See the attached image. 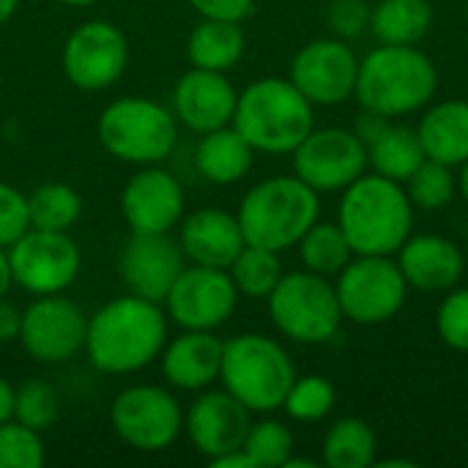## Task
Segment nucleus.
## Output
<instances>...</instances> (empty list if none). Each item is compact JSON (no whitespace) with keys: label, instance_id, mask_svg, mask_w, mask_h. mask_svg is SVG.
<instances>
[{"label":"nucleus","instance_id":"f257e3e1","mask_svg":"<svg viewBox=\"0 0 468 468\" xmlns=\"http://www.w3.org/2000/svg\"><path fill=\"white\" fill-rule=\"evenodd\" d=\"M167 315L159 302L126 293L88 318L85 354L99 373L132 376L159 359L167 343Z\"/></svg>","mask_w":468,"mask_h":468},{"label":"nucleus","instance_id":"f03ea898","mask_svg":"<svg viewBox=\"0 0 468 468\" xmlns=\"http://www.w3.org/2000/svg\"><path fill=\"white\" fill-rule=\"evenodd\" d=\"M439 66L420 44H378L359 60L354 99L381 118L422 112L439 93Z\"/></svg>","mask_w":468,"mask_h":468},{"label":"nucleus","instance_id":"7ed1b4c3","mask_svg":"<svg viewBox=\"0 0 468 468\" xmlns=\"http://www.w3.org/2000/svg\"><path fill=\"white\" fill-rule=\"evenodd\" d=\"M414 211L400 181L367 170L340 192L337 222L354 255H395L414 233Z\"/></svg>","mask_w":468,"mask_h":468},{"label":"nucleus","instance_id":"20e7f679","mask_svg":"<svg viewBox=\"0 0 468 468\" xmlns=\"http://www.w3.org/2000/svg\"><path fill=\"white\" fill-rule=\"evenodd\" d=\"M233 126L255 154L285 156L315 129V107L288 77H263L239 90Z\"/></svg>","mask_w":468,"mask_h":468},{"label":"nucleus","instance_id":"39448f33","mask_svg":"<svg viewBox=\"0 0 468 468\" xmlns=\"http://www.w3.org/2000/svg\"><path fill=\"white\" fill-rule=\"evenodd\" d=\"M236 217L247 244L285 252L321 219V195L293 173L271 176L247 189Z\"/></svg>","mask_w":468,"mask_h":468},{"label":"nucleus","instance_id":"423d86ee","mask_svg":"<svg viewBox=\"0 0 468 468\" xmlns=\"http://www.w3.org/2000/svg\"><path fill=\"white\" fill-rule=\"evenodd\" d=\"M296 378V365L282 343L266 335H236L225 340L219 384L252 414H274Z\"/></svg>","mask_w":468,"mask_h":468},{"label":"nucleus","instance_id":"0eeeda50","mask_svg":"<svg viewBox=\"0 0 468 468\" xmlns=\"http://www.w3.org/2000/svg\"><path fill=\"white\" fill-rule=\"evenodd\" d=\"M101 148L134 167L162 165L178 143V121L173 110L145 96L110 101L96 123Z\"/></svg>","mask_w":468,"mask_h":468},{"label":"nucleus","instance_id":"6e6552de","mask_svg":"<svg viewBox=\"0 0 468 468\" xmlns=\"http://www.w3.org/2000/svg\"><path fill=\"white\" fill-rule=\"evenodd\" d=\"M266 304L274 329L299 346L329 343L346 321L335 282L307 269L282 274Z\"/></svg>","mask_w":468,"mask_h":468},{"label":"nucleus","instance_id":"1a4fd4ad","mask_svg":"<svg viewBox=\"0 0 468 468\" xmlns=\"http://www.w3.org/2000/svg\"><path fill=\"white\" fill-rule=\"evenodd\" d=\"M343 318L356 326L392 321L409 299V282L395 255H354L335 277Z\"/></svg>","mask_w":468,"mask_h":468},{"label":"nucleus","instance_id":"9d476101","mask_svg":"<svg viewBox=\"0 0 468 468\" xmlns=\"http://www.w3.org/2000/svg\"><path fill=\"white\" fill-rule=\"evenodd\" d=\"M110 425L126 447L137 452H165L184 433V411L170 389L134 384L115 395Z\"/></svg>","mask_w":468,"mask_h":468},{"label":"nucleus","instance_id":"9b49d317","mask_svg":"<svg viewBox=\"0 0 468 468\" xmlns=\"http://www.w3.org/2000/svg\"><path fill=\"white\" fill-rule=\"evenodd\" d=\"M293 176H299L318 195H335L367 173L365 140L346 126L313 129L293 148Z\"/></svg>","mask_w":468,"mask_h":468},{"label":"nucleus","instance_id":"f8f14e48","mask_svg":"<svg viewBox=\"0 0 468 468\" xmlns=\"http://www.w3.org/2000/svg\"><path fill=\"white\" fill-rule=\"evenodd\" d=\"M8 263L14 285H19L30 296H49L66 293L74 285L82 255L69 233L27 228L8 247Z\"/></svg>","mask_w":468,"mask_h":468},{"label":"nucleus","instance_id":"ddd939ff","mask_svg":"<svg viewBox=\"0 0 468 468\" xmlns=\"http://www.w3.org/2000/svg\"><path fill=\"white\" fill-rule=\"evenodd\" d=\"M239 299L241 296L228 269L186 263V269L176 277L167 296L162 299V307L167 321L178 329L217 332L233 318Z\"/></svg>","mask_w":468,"mask_h":468},{"label":"nucleus","instance_id":"4468645a","mask_svg":"<svg viewBox=\"0 0 468 468\" xmlns=\"http://www.w3.org/2000/svg\"><path fill=\"white\" fill-rule=\"evenodd\" d=\"M359 60L362 58L346 38H313L293 55L288 80L307 96L313 107H337L354 99Z\"/></svg>","mask_w":468,"mask_h":468},{"label":"nucleus","instance_id":"2eb2a0df","mask_svg":"<svg viewBox=\"0 0 468 468\" xmlns=\"http://www.w3.org/2000/svg\"><path fill=\"white\" fill-rule=\"evenodd\" d=\"M60 63L74 88L104 90L115 85L129 66V38L107 19H88L69 33Z\"/></svg>","mask_w":468,"mask_h":468},{"label":"nucleus","instance_id":"dca6fc26","mask_svg":"<svg viewBox=\"0 0 468 468\" xmlns=\"http://www.w3.org/2000/svg\"><path fill=\"white\" fill-rule=\"evenodd\" d=\"M88 315L63 293L33 296L22 310L19 343L25 354L41 365H63L85 351Z\"/></svg>","mask_w":468,"mask_h":468},{"label":"nucleus","instance_id":"f3484780","mask_svg":"<svg viewBox=\"0 0 468 468\" xmlns=\"http://www.w3.org/2000/svg\"><path fill=\"white\" fill-rule=\"evenodd\" d=\"M184 211V186L162 165L137 167L121 189V214L129 233H173Z\"/></svg>","mask_w":468,"mask_h":468},{"label":"nucleus","instance_id":"a211bd4d","mask_svg":"<svg viewBox=\"0 0 468 468\" xmlns=\"http://www.w3.org/2000/svg\"><path fill=\"white\" fill-rule=\"evenodd\" d=\"M184 269L186 258L173 233H132L118 261L126 291L159 304Z\"/></svg>","mask_w":468,"mask_h":468},{"label":"nucleus","instance_id":"6ab92c4d","mask_svg":"<svg viewBox=\"0 0 468 468\" xmlns=\"http://www.w3.org/2000/svg\"><path fill=\"white\" fill-rule=\"evenodd\" d=\"M250 425L252 411L228 389H203L184 414V433L206 461L241 450Z\"/></svg>","mask_w":468,"mask_h":468},{"label":"nucleus","instance_id":"aec40b11","mask_svg":"<svg viewBox=\"0 0 468 468\" xmlns=\"http://www.w3.org/2000/svg\"><path fill=\"white\" fill-rule=\"evenodd\" d=\"M239 90L225 71L189 69L173 88V115L195 134L233 123Z\"/></svg>","mask_w":468,"mask_h":468},{"label":"nucleus","instance_id":"412c9836","mask_svg":"<svg viewBox=\"0 0 468 468\" xmlns=\"http://www.w3.org/2000/svg\"><path fill=\"white\" fill-rule=\"evenodd\" d=\"M395 261L411 291L447 293L461 285L466 255L458 241L439 233H411L395 252Z\"/></svg>","mask_w":468,"mask_h":468},{"label":"nucleus","instance_id":"4be33fe9","mask_svg":"<svg viewBox=\"0 0 468 468\" xmlns=\"http://www.w3.org/2000/svg\"><path fill=\"white\" fill-rule=\"evenodd\" d=\"M354 132L365 140L367 167L384 178L406 184L409 176L428 159L417 134V126H406L395 118H381L362 110Z\"/></svg>","mask_w":468,"mask_h":468},{"label":"nucleus","instance_id":"5701e85b","mask_svg":"<svg viewBox=\"0 0 468 468\" xmlns=\"http://www.w3.org/2000/svg\"><path fill=\"white\" fill-rule=\"evenodd\" d=\"M222 351L225 340H219L217 332L181 329V335L167 340L159 354L167 387L181 392H203L214 387L222 370Z\"/></svg>","mask_w":468,"mask_h":468},{"label":"nucleus","instance_id":"b1692460","mask_svg":"<svg viewBox=\"0 0 468 468\" xmlns=\"http://www.w3.org/2000/svg\"><path fill=\"white\" fill-rule=\"evenodd\" d=\"M178 244L186 263L228 269L247 241L236 214L225 208H197L178 222Z\"/></svg>","mask_w":468,"mask_h":468},{"label":"nucleus","instance_id":"393cba45","mask_svg":"<svg viewBox=\"0 0 468 468\" xmlns=\"http://www.w3.org/2000/svg\"><path fill=\"white\" fill-rule=\"evenodd\" d=\"M417 134L428 159L461 167L468 159V99L431 101L422 110Z\"/></svg>","mask_w":468,"mask_h":468},{"label":"nucleus","instance_id":"a878e982","mask_svg":"<svg viewBox=\"0 0 468 468\" xmlns=\"http://www.w3.org/2000/svg\"><path fill=\"white\" fill-rule=\"evenodd\" d=\"M252 162H255V148L244 140V134L233 123L200 134V143L195 148L197 173L217 186H230L247 178Z\"/></svg>","mask_w":468,"mask_h":468},{"label":"nucleus","instance_id":"bb28decb","mask_svg":"<svg viewBox=\"0 0 468 468\" xmlns=\"http://www.w3.org/2000/svg\"><path fill=\"white\" fill-rule=\"evenodd\" d=\"M244 22L228 19H203L189 30L186 38V58L195 69L208 71H230L241 63L247 52V33Z\"/></svg>","mask_w":468,"mask_h":468},{"label":"nucleus","instance_id":"cd10ccee","mask_svg":"<svg viewBox=\"0 0 468 468\" xmlns=\"http://www.w3.org/2000/svg\"><path fill=\"white\" fill-rule=\"evenodd\" d=\"M431 0H376L370 3V36L378 44H420L433 27Z\"/></svg>","mask_w":468,"mask_h":468},{"label":"nucleus","instance_id":"c85d7f7f","mask_svg":"<svg viewBox=\"0 0 468 468\" xmlns=\"http://www.w3.org/2000/svg\"><path fill=\"white\" fill-rule=\"evenodd\" d=\"M321 461L329 468H370L378 463V439L362 417H343L329 425Z\"/></svg>","mask_w":468,"mask_h":468},{"label":"nucleus","instance_id":"c756f323","mask_svg":"<svg viewBox=\"0 0 468 468\" xmlns=\"http://www.w3.org/2000/svg\"><path fill=\"white\" fill-rule=\"evenodd\" d=\"M296 250L307 271L329 280H335L354 258V247L346 230L340 228V222H324V219L310 225V230L299 239Z\"/></svg>","mask_w":468,"mask_h":468},{"label":"nucleus","instance_id":"7c9ffc66","mask_svg":"<svg viewBox=\"0 0 468 468\" xmlns=\"http://www.w3.org/2000/svg\"><path fill=\"white\" fill-rule=\"evenodd\" d=\"M82 217V197L63 181H47L27 195V219L36 230L69 233Z\"/></svg>","mask_w":468,"mask_h":468},{"label":"nucleus","instance_id":"2f4dec72","mask_svg":"<svg viewBox=\"0 0 468 468\" xmlns=\"http://www.w3.org/2000/svg\"><path fill=\"white\" fill-rule=\"evenodd\" d=\"M228 274H230V280H233V285H236L241 299L266 302L269 293L277 288V282L282 280L285 271H282L280 252L244 244V250L228 266Z\"/></svg>","mask_w":468,"mask_h":468},{"label":"nucleus","instance_id":"473e14b6","mask_svg":"<svg viewBox=\"0 0 468 468\" xmlns=\"http://www.w3.org/2000/svg\"><path fill=\"white\" fill-rule=\"evenodd\" d=\"M337 406V387L332 378L310 373V376H296L285 400L282 411L293 422H321L326 420Z\"/></svg>","mask_w":468,"mask_h":468},{"label":"nucleus","instance_id":"72a5a7b5","mask_svg":"<svg viewBox=\"0 0 468 468\" xmlns=\"http://www.w3.org/2000/svg\"><path fill=\"white\" fill-rule=\"evenodd\" d=\"M414 208L422 211H441L458 197V173L450 165L425 159L403 184Z\"/></svg>","mask_w":468,"mask_h":468},{"label":"nucleus","instance_id":"f704fd0d","mask_svg":"<svg viewBox=\"0 0 468 468\" xmlns=\"http://www.w3.org/2000/svg\"><path fill=\"white\" fill-rule=\"evenodd\" d=\"M296 441H293V431L274 417L263 420H252L247 439H244V452L255 461L258 468H282L288 463V458L293 455Z\"/></svg>","mask_w":468,"mask_h":468},{"label":"nucleus","instance_id":"c9c22d12","mask_svg":"<svg viewBox=\"0 0 468 468\" xmlns=\"http://www.w3.org/2000/svg\"><path fill=\"white\" fill-rule=\"evenodd\" d=\"M60 400L58 392L47 381H25L22 387H14V420L44 433L58 422Z\"/></svg>","mask_w":468,"mask_h":468},{"label":"nucleus","instance_id":"e433bc0d","mask_svg":"<svg viewBox=\"0 0 468 468\" xmlns=\"http://www.w3.org/2000/svg\"><path fill=\"white\" fill-rule=\"evenodd\" d=\"M44 461L47 452L38 431L16 422L14 417L0 422V468H38Z\"/></svg>","mask_w":468,"mask_h":468},{"label":"nucleus","instance_id":"4c0bfd02","mask_svg":"<svg viewBox=\"0 0 468 468\" xmlns=\"http://www.w3.org/2000/svg\"><path fill=\"white\" fill-rule=\"evenodd\" d=\"M436 335L458 354H468V285H455L444 293L436 310Z\"/></svg>","mask_w":468,"mask_h":468},{"label":"nucleus","instance_id":"58836bf2","mask_svg":"<svg viewBox=\"0 0 468 468\" xmlns=\"http://www.w3.org/2000/svg\"><path fill=\"white\" fill-rule=\"evenodd\" d=\"M27 228V195L14 184L0 181V247L8 250Z\"/></svg>","mask_w":468,"mask_h":468},{"label":"nucleus","instance_id":"ea45409f","mask_svg":"<svg viewBox=\"0 0 468 468\" xmlns=\"http://www.w3.org/2000/svg\"><path fill=\"white\" fill-rule=\"evenodd\" d=\"M326 27L337 38H356L370 27V3L367 0H329L326 3Z\"/></svg>","mask_w":468,"mask_h":468},{"label":"nucleus","instance_id":"a19ab883","mask_svg":"<svg viewBox=\"0 0 468 468\" xmlns=\"http://www.w3.org/2000/svg\"><path fill=\"white\" fill-rule=\"evenodd\" d=\"M258 0H189L197 16L203 19H228V22H244L252 16Z\"/></svg>","mask_w":468,"mask_h":468},{"label":"nucleus","instance_id":"79ce46f5","mask_svg":"<svg viewBox=\"0 0 468 468\" xmlns=\"http://www.w3.org/2000/svg\"><path fill=\"white\" fill-rule=\"evenodd\" d=\"M19 332H22V310L0 299V343L19 340Z\"/></svg>","mask_w":468,"mask_h":468},{"label":"nucleus","instance_id":"37998d69","mask_svg":"<svg viewBox=\"0 0 468 468\" xmlns=\"http://www.w3.org/2000/svg\"><path fill=\"white\" fill-rule=\"evenodd\" d=\"M214 468H258L255 466V461L244 452V447L241 450H233V452H228V455H219V458H214V461H208Z\"/></svg>","mask_w":468,"mask_h":468},{"label":"nucleus","instance_id":"c03bdc74","mask_svg":"<svg viewBox=\"0 0 468 468\" xmlns=\"http://www.w3.org/2000/svg\"><path fill=\"white\" fill-rule=\"evenodd\" d=\"M11 417H14V387L5 378H0V422Z\"/></svg>","mask_w":468,"mask_h":468},{"label":"nucleus","instance_id":"a18cd8bd","mask_svg":"<svg viewBox=\"0 0 468 468\" xmlns=\"http://www.w3.org/2000/svg\"><path fill=\"white\" fill-rule=\"evenodd\" d=\"M11 285H14V274H11V263H8V250L0 247V299L8 296Z\"/></svg>","mask_w":468,"mask_h":468},{"label":"nucleus","instance_id":"49530a36","mask_svg":"<svg viewBox=\"0 0 468 468\" xmlns=\"http://www.w3.org/2000/svg\"><path fill=\"white\" fill-rule=\"evenodd\" d=\"M455 173H458V195L468 203V159L461 167H455Z\"/></svg>","mask_w":468,"mask_h":468},{"label":"nucleus","instance_id":"de8ad7c7","mask_svg":"<svg viewBox=\"0 0 468 468\" xmlns=\"http://www.w3.org/2000/svg\"><path fill=\"white\" fill-rule=\"evenodd\" d=\"M19 3H22V0H0V25H3V22H8V19L16 14Z\"/></svg>","mask_w":468,"mask_h":468},{"label":"nucleus","instance_id":"09e8293b","mask_svg":"<svg viewBox=\"0 0 468 468\" xmlns=\"http://www.w3.org/2000/svg\"><path fill=\"white\" fill-rule=\"evenodd\" d=\"M60 3H66V5H74V8H82V5H93L96 0H60Z\"/></svg>","mask_w":468,"mask_h":468},{"label":"nucleus","instance_id":"8fccbe9b","mask_svg":"<svg viewBox=\"0 0 468 468\" xmlns=\"http://www.w3.org/2000/svg\"><path fill=\"white\" fill-rule=\"evenodd\" d=\"M466 16H468V3H466Z\"/></svg>","mask_w":468,"mask_h":468}]
</instances>
